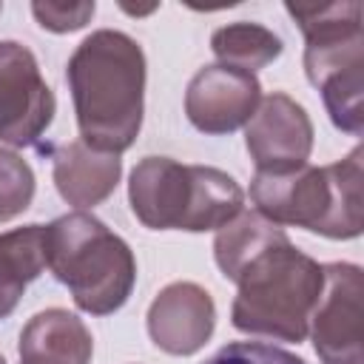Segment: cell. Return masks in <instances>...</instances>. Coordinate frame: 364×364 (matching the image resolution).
I'll list each match as a JSON object with an SVG mask.
<instances>
[{
    "mask_svg": "<svg viewBox=\"0 0 364 364\" xmlns=\"http://www.w3.org/2000/svg\"><path fill=\"white\" fill-rule=\"evenodd\" d=\"M65 74L82 142L117 156L128 151L139 136L145 111L139 43L125 31L100 28L74 48Z\"/></svg>",
    "mask_w": 364,
    "mask_h": 364,
    "instance_id": "obj_1",
    "label": "cell"
},
{
    "mask_svg": "<svg viewBox=\"0 0 364 364\" xmlns=\"http://www.w3.org/2000/svg\"><path fill=\"white\" fill-rule=\"evenodd\" d=\"M134 216L151 230H219L245 208L239 182L210 165H182L171 156H145L128 179Z\"/></svg>",
    "mask_w": 364,
    "mask_h": 364,
    "instance_id": "obj_2",
    "label": "cell"
},
{
    "mask_svg": "<svg viewBox=\"0 0 364 364\" xmlns=\"http://www.w3.org/2000/svg\"><path fill=\"white\" fill-rule=\"evenodd\" d=\"M361 156L355 145L344 159L284 173H259L250 182L256 213L273 225H296L327 239L361 236Z\"/></svg>",
    "mask_w": 364,
    "mask_h": 364,
    "instance_id": "obj_3",
    "label": "cell"
},
{
    "mask_svg": "<svg viewBox=\"0 0 364 364\" xmlns=\"http://www.w3.org/2000/svg\"><path fill=\"white\" fill-rule=\"evenodd\" d=\"M287 14L299 23L304 46L307 80L321 91L333 125L358 136L364 131V28L361 3H284Z\"/></svg>",
    "mask_w": 364,
    "mask_h": 364,
    "instance_id": "obj_4",
    "label": "cell"
},
{
    "mask_svg": "<svg viewBox=\"0 0 364 364\" xmlns=\"http://www.w3.org/2000/svg\"><path fill=\"white\" fill-rule=\"evenodd\" d=\"M236 284L239 293L230 307L236 330L296 344L307 338L324 273L321 264L293 247L290 239L256 256L239 273Z\"/></svg>",
    "mask_w": 364,
    "mask_h": 364,
    "instance_id": "obj_5",
    "label": "cell"
},
{
    "mask_svg": "<svg viewBox=\"0 0 364 364\" xmlns=\"http://www.w3.org/2000/svg\"><path fill=\"white\" fill-rule=\"evenodd\" d=\"M51 273L71 290L74 304L91 316L117 313L136 282V259L128 242L85 210L46 225Z\"/></svg>",
    "mask_w": 364,
    "mask_h": 364,
    "instance_id": "obj_6",
    "label": "cell"
},
{
    "mask_svg": "<svg viewBox=\"0 0 364 364\" xmlns=\"http://www.w3.org/2000/svg\"><path fill=\"white\" fill-rule=\"evenodd\" d=\"M324 287L310 316V336L321 364H364L361 267L350 262L321 264Z\"/></svg>",
    "mask_w": 364,
    "mask_h": 364,
    "instance_id": "obj_7",
    "label": "cell"
},
{
    "mask_svg": "<svg viewBox=\"0 0 364 364\" xmlns=\"http://www.w3.org/2000/svg\"><path fill=\"white\" fill-rule=\"evenodd\" d=\"M57 100L34 54L14 40H0V142L11 148L34 145L51 125Z\"/></svg>",
    "mask_w": 364,
    "mask_h": 364,
    "instance_id": "obj_8",
    "label": "cell"
},
{
    "mask_svg": "<svg viewBox=\"0 0 364 364\" xmlns=\"http://www.w3.org/2000/svg\"><path fill=\"white\" fill-rule=\"evenodd\" d=\"M245 145L259 173L296 171L310 159L313 122L293 97L273 91L262 97L256 114L247 119Z\"/></svg>",
    "mask_w": 364,
    "mask_h": 364,
    "instance_id": "obj_9",
    "label": "cell"
},
{
    "mask_svg": "<svg viewBox=\"0 0 364 364\" xmlns=\"http://www.w3.org/2000/svg\"><path fill=\"white\" fill-rule=\"evenodd\" d=\"M262 102V85L256 74L230 68V65H205L199 68L185 91V114L191 125L202 134H233L247 125Z\"/></svg>",
    "mask_w": 364,
    "mask_h": 364,
    "instance_id": "obj_10",
    "label": "cell"
},
{
    "mask_svg": "<svg viewBox=\"0 0 364 364\" xmlns=\"http://www.w3.org/2000/svg\"><path fill=\"white\" fill-rule=\"evenodd\" d=\"M216 327L210 293L193 282H173L156 293L148 307V336L168 355L199 353Z\"/></svg>",
    "mask_w": 364,
    "mask_h": 364,
    "instance_id": "obj_11",
    "label": "cell"
},
{
    "mask_svg": "<svg viewBox=\"0 0 364 364\" xmlns=\"http://www.w3.org/2000/svg\"><path fill=\"white\" fill-rule=\"evenodd\" d=\"M54 162V185L60 196L77 210L94 208L105 202L122 176V159L117 154L94 151L82 139L65 142L51 154Z\"/></svg>",
    "mask_w": 364,
    "mask_h": 364,
    "instance_id": "obj_12",
    "label": "cell"
},
{
    "mask_svg": "<svg viewBox=\"0 0 364 364\" xmlns=\"http://www.w3.org/2000/svg\"><path fill=\"white\" fill-rule=\"evenodd\" d=\"M20 364H88L94 338L82 318L63 307L28 318L20 333Z\"/></svg>",
    "mask_w": 364,
    "mask_h": 364,
    "instance_id": "obj_13",
    "label": "cell"
},
{
    "mask_svg": "<svg viewBox=\"0 0 364 364\" xmlns=\"http://www.w3.org/2000/svg\"><path fill=\"white\" fill-rule=\"evenodd\" d=\"M48 267L46 225H23L0 233V318L20 304L26 284Z\"/></svg>",
    "mask_w": 364,
    "mask_h": 364,
    "instance_id": "obj_14",
    "label": "cell"
},
{
    "mask_svg": "<svg viewBox=\"0 0 364 364\" xmlns=\"http://www.w3.org/2000/svg\"><path fill=\"white\" fill-rule=\"evenodd\" d=\"M287 242L284 228L267 222L262 213L256 210H242L236 219H230L225 228H219L216 239H213V259L219 264V270L225 273V279L236 282L239 273L264 250H270L273 245Z\"/></svg>",
    "mask_w": 364,
    "mask_h": 364,
    "instance_id": "obj_15",
    "label": "cell"
},
{
    "mask_svg": "<svg viewBox=\"0 0 364 364\" xmlns=\"http://www.w3.org/2000/svg\"><path fill=\"white\" fill-rule=\"evenodd\" d=\"M210 48L222 65L253 74V71L270 65L273 60H279L284 46H282L279 34H273L270 28H264L259 23L239 20V23L216 28L210 34Z\"/></svg>",
    "mask_w": 364,
    "mask_h": 364,
    "instance_id": "obj_16",
    "label": "cell"
},
{
    "mask_svg": "<svg viewBox=\"0 0 364 364\" xmlns=\"http://www.w3.org/2000/svg\"><path fill=\"white\" fill-rule=\"evenodd\" d=\"M34 199V171L14 154L0 148V222L20 216Z\"/></svg>",
    "mask_w": 364,
    "mask_h": 364,
    "instance_id": "obj_17",
    "label": "cell"
},
{
    "mask_svg": "<svg viewBox=\"0 0 364 364\" xmlns=\"http://www.w3.org/2000/svg\"><path fill=\"white\" fill-rule=\"evenodd\" d=\"M202 364H307V361L299 358L296 353H287V350L273 347V344L230 341V344L219 347L210 358H205Z\"/></svg>",
    "mask_w": 364,
    "mask_h": 364,
    "instance_id": "obj_18",
    "label": "cell"
},
{
    "mask_svg": "<svg viewBox=\"0 0 364 364\" xmlns=\"http://www.w3.org/2000/svg\"><path fill=\"white\" fill-rule=\"evenodd\" d=\"M97 6L94 0H85V3H31V14L37 17V23L54 34H65V31H77L82 28L91 17H94Z\"/></svg>",
    "mask_w": 364,
    "mask_h": 364,
    "instance_id": "obj_19",
    "label": "cell"
},
{
    "mask_svg": "<svg viewBox=\"0 0 364 364\" xmlns=\"http://www.w3.org/2000/svg\"><path fill=\"white\" fill-rule=\"evenodd\" d=\"M0 364H6V358H3V355H0Z\"/></svg>",
    "mask_w": 364,
    "mask_h": 364,
    "instance_id": "obj_20",
    "label": "cell"
},
{
    "mask_svg": "<svg viewBox=\"0 0 364 364\" xmlns=\"http://www.w3.org/2000/svg\"><path fill=\"white\" fill-rule=\"evenodd\" d=\"M0 11H3V6H0Z\"/></svg>",
    "mask_w": 364,
    "mask_h": 364,
    "instance_id": "obj_21",
    "label": "cell"
}]
</instances>
